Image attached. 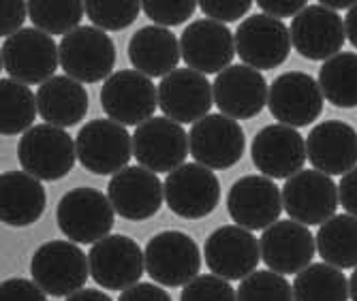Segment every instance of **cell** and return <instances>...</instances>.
Instances as JSON below:
<instances>
[{"label": "cell", "instance_id": "obj_1", "mask_svg": "<svg viewBox=\"0 0 357 301\" xmlns=\"http://www.w3.org/2000/svg\"><path fill=\"white\" fill-rule=\"evenodd\" d=\"M58 229L73 244H96L105 240L114 224L116 210L101 190L79 186L64 192L56 208Z\"/></svg>", "mask_w": 357, "mask_h": 301}, {"label": "cell", "instance_id": "obj_2", "mask_svg": "<svg viewBox=\"0 0 357 301\" xmlns=\"http://www.w3.org/2000/svg\"><path fill=\"white\" fill-rule=\"evenodd\" d=\"M77 158L73 137L64 128L52 124H35L17 144V160L22 169L43 182H58L69 176Z\"/></svg>", "mask_w": 357, "mask_h": 301}, {"label": "cell", "instance_id": "obj_3", "mask_svg": "<svg viewBox=\"0 0 357 301\" xmlns=\"http://www.w3.org/2000/svg\"><path fill=\"white\" fill-rule=\"evenodd\" d=\"M30 274L47 295L71 297L84 288L90 276V261L77 244L52 240L32 254Z\"/></svg>", "mask_w": 357, "mask_h": 301}, {"label": "cell", "instance_id": "obj_4", "mask_svg": "<svg viewBox=\"0 0 357 301\" xmlns=\"http://www.w3.org/2000/svg\"><path fill=\"white\" fill-rule=\"evenodd\" d=\"M58 49L64 73L79 84L107 82L114 75L116 43L101 28L79 26L71 35L62 37Z\"/></svg>", "mask_w": 357, "mask_h": 301}, {"label": "cell", "instance_id": "obj_5", "mask_svg": "<svg viewBox=\"0 0 357 301\" xmlns=\"http://www.w3.org/2000/svg\"><path fill=\"white\" fill-rule=\"evenodd\" d=\"M77 160L94 176H116L128 167L133 156V137L126 126L101 118L82 126L75 139Z\"/></svg>", "mask_w": 357, "mask_h": 301}, {"label": "cell", "instance_id": "obj_6", "mask_svg": "<svg viewBox=\"0 0 357 301\" xmlns=\"http://www.w3.org/2000/svg\"><path fill=\"white\" fill-rule=\"evenodd\" d=\"M146 272L156 282L169 288L186 286L199 276L202 250L182 231H163L146 246Z\"/></svg>", "mask_w": 357, "mask_h": 301}, {"label": "cell", "instance_id": "obj_7", "mask_svg": "<svg viewBox=\"0 0 357 301\" xmlns=\"http://www.w3.org/2000/svg\"><path fill=\"white\" fill-rule=\"evenodd\" d=\"M0 58H3V69L11 79L26 86H41L54 77L60 64V49L45 32L24 28L17 35L5 39Z\"/></svg>", "mask_w": 357, "mask_h": 301}, {"label": "cell", "instance_id": "obj_8", "mask_svg": "<svg viewBox=\"0 0 357 301\" xmlns=\"http://www.w3.org/2000/svg\"><path fill=\"white\" fill-rule=\"evenodd\" d=\"M101 107L122 126H142L158 107V88L135 69L116 71L101 88Z\"/></svg>", "mask_w": 357, "mask_h": 301}, {"label": "cell", "instance_id": "obj_9", "mask_svg": "<svg viewBox=\"0 0 357 301\" xmlns=\"http://www.w3.org/2000/svg\"><path fill=\"white\" fill-rule=\"evenodd\" d=\"M282 206L287 216L306 226L326 224L336 216L340 206L338 186L332 176L317 169H304L282 188Z\"/></svg>", "mask_w": 357, "mask_h": 301}, {"label": "cell", "instance_id": "obj_10", "mask_svg": "<svg viewBox=\"0 0 357 301\" xmlns=\"http://www.w3.org/2000/svg\"><path fill=\"white\" fill-rule=\"evenodd\" d=\"M220 201V182L212 169L199 162H184L165 180V203L184 220L210 216Z\"/></svg>", "mask_w": 357, "mask_h": 301}, {"label": "cell", "instance_id": "obj_11", "mask_svg": "<svg viewBox=\"0 0 357 301\" xmlns=\"http://www.w3.org/2000/svg\"><path fill=\"white\" fill-rule=\"evenodd\" d=\"M188 141L195 162L212 171L231 169L240 162L246 148L242 126L222 114H210L195 122L188 130Z\"/></svg>", "mask_w": 357, "mask_h": 301}, {"label": "cell", "instance_id": "obj_12", "mask_svg": "<svg viewBox=\"0 0 357 301\" xmlns=\"http://www.w3.org/2000/svg\"><path fill=\"white\" fill-rule=\"evenodd\" d=\"M204 258L210 272L225 280H244L255 274L261 261V244L252 233L238 224H222L204 244Z\"/></svg>", "mask_w": 357, "mask_h": 301}, {"label": "cell", "instance_id": "obj_13", "mask_svg": "<svg viewBox=\"0 0 357 301\" xmlns=\"http://www.w3.org/2000/svg\"><path fill=\"white\" fill-rule=\"evenodd\" d=\"M291 30L280 20L255 13L240 22L236 30V49L240 60L257 71H272L291 52Z\"/></svg>", "mask_w": 357, "mask_h": 301}, {"label": "cell", "instance_id": "obj_14", "mask_svg": "<svg viewBox=\"0 0 357 301\" xmlns=\"http://www.w3.org/2000/svg\"><path fill=\"white\" fill-rule=\"evenodd\" d=\"M190 154V141L182 124L160 116L144 122L133 132L135 160L154 173H172Z\"/></svg>", "mask_w": 357, "mask_h": 301}, {"label": "cell", "instance_id": "obj_15", "mask_svg": "<svg viewBox=\"0 0 357 301\" xmlns=\"http://www.w3.org/2000/svg\"><path fill=\"white\" fill-rule=\"evenodd\" d=\"M90 276L105 291H126L139 282L146 270V254L139 244L126 236H107L90 252Z\"/></svg>", "mask_w": 357, "mask_h": 301}, {"label": "cell", "instance_id": "obj_16", "mask_svg": "<svg viewBox=\"0 0 357 301\" xmlns=\"http://www.w3.org/2000/svg\"><path fill=\"white\" fill-rule=\"evenodd\" d=\"M252 162L270 180H291L304 171L308 158L306 139L300 130L284 124H268L257 132L250 146Z\"/></svg>", "mask_w": 357, "mask_h": 301}, {"label": "cell", "instance_id": "obj_17", "mask_svg": "<svg viewBox=\"0 0 357 301\" xmlns=\"http://www.w3.org/2000/svg\"><path fill=\"white\" fill-rule=\"evenodd\" d=\"M323 98L319 79L304 71H287L272 82L268 107L278 124L302 128L323 114Z\"/></svg>", "mask_w": 357, "mask_h": 301}, {"label": "cell", "instance_id": "obj_18", "mask_svg": "<svg viewBox=\"0 0 357 301\" xmlns=\"http://www.w3.org/2000/svg\"><path fill=\"white\" fill-rule=\"evenodd\" d=\"M182 60L188 64V69L197 71L202 75L222 73L229 69L236 49V35L220 22L214 20H197L190 22L182 37H180Z\"/></svg>", "mask_w": 357, "mask_h": 301}, {"label": "cell", "instance_id": "obj_19", "mask_svg": "<svg viewBox=\"0 0 357 301\" xmlns=\"http://www.w3.org/2000/svg\"><path fill=\"white\" fill-rule=\"evenodd\" d=\"M282 192L266 176H244L227 194V212L238 226L266 231L282 214Z\"/></svg>", "mask_w": 357, "mask_h": 301}, {"label": "cell", "instance_id": "obj_20", "mask_svg": "<svg viewBox=\"0 0 357 301\" xmlns=\"http://www.w3.org/2000/svg\"><path fill=\"white\" fill-rule=\"evenodd\" d=\"M289 30L291 43L298 54L314 62H328L338 56L347 39L344 20L319 3L308 5L298 17H294Z\"/></svg>", "mask_w": 357, "mask_h": 301}, {"label": "cell", "instance_id": "obj_21", "mask_svg": "<svg viewBox=\"0 0 357 301\" xmlns=\"http://www.w3.org/2000/svg\"><path fill=\"white\" fill-rule=\"evenodd\" d=\"M270 86L261 71L246 64H231L214 79V103L231 120H252L264 111Z\"/></svg>", "mask_w": 357, "mask_h": 301}, {"label": "cell", "instance_id": "obj_22", "mask_svg": "<svg viewBox=\"0 0 357 301\" xmlns=\"http://www.w3.org/2000/svg\"><path fill=\"white\" fill-rule=\"evenodd\" d=\"M214 86L192 69H176L158 84V107L178 124H195L210 116Z\"/></svg>", "mask_w": 357, "mask_h": 301}, {"label": "cell", "instance_id": "obj_23", "mask_svg": "<svg viewBox=\"0 0 357 301\" xmlns=\"http://www.w3.org/2000/svg\"><path fill=\"white\" fill-rule=\"evenodd\" d=\"M107 196L118 216L142 222L156 216L163 206L165 184L154 171H148L142 164L126 167L120 173L112 176V182L107 184Z\"/></svg>", "mask_w": 357, "mask_h": 301}, {"label": "cell", "instance_id": "obj_24", "mask_svg": "<svg viewBox=\"0 0 357 301\" xmlns=\"http://www.w3.org/2000/svg\"><path fill=\"white\" fill-rule=\"evenodd\" d=\"M261 258L266 267L282 276H298L308 265L317 252V240L306 224L296 220H278L264 231L261 240Z\"/></svg>", "mask_w": 357, "mask_h": 301}, {"label": "cell", "instance_id": "obj_25", "mask_svg": "<svg viewBox=\"0 0 357 301\" xmlns=\"http://www.w3.org/2000/svg\"><path fill=\"white\" fill-rule=\"evenodd\" d=\"M306 152L317 171L347 176L357 167V130L344 120H326L308 132Z\"/></svg>", "mask_w": 357, "mask_h": 301}, {"label": "cell", "instance_id": "obj_26", "mask_svg": "<svg viewBox=\"0 0 357 301\" xmlns=\"http://www.w3.org/2000/svg\"><path fill=\"white\" fill-rule=\"evenodd\" d=\"M128 60L135 71L148 77H167L178 69L182 56L180 41L169 28L163 26H144L128 41Z\"/></svg>", "mask_w": 357, "mask_h": 301}, {"label": "cell", "instance_id": "obj_27", "mask_svg": "<svg viewBox=\"0 0 357 301\" xmlns=\"http://www.w3.org/2000/svg\"><path fill=\"white\" fill-rule=\"evenodd\" d=\"M47 208V192L41 180L26 171L0 176V220L9 226L35 224Z\"/></svg>", "mask_w": 357, "mask_h": 301}, {"label": "cell", "instance_id": "obj_28", "mask_svg": "<svg viewBox=\"0 0 357 301\" xmlns=\"http://www.w3.org/2000/svg\"><path fill=\"white\" fill-rule=\"evenodd\" d=\"M39 116L45 124L69 128L82 122L88 114V92L69 75H54L37 90Z\"/></svg>", "mask_w": 357, "mask_h": 301}, {"label": "cell", "instance_id": "obj_29", "mask_svg": "<svg viewBox=\"0 0 357 301\" xmlns=\"http://www.w3.org/2000/svg\"><path fill=\"white\" fill-rule=\"evenodd\" d=\"M317 252L338 270L357 267V218L342 214L321 224L317 231Z\"/></svg>", "mask_w": 357, "mask_h": 301}, {"label": "cell", "instance_id": "obj_30", "mask_svg": "<svg viewBox=\"0 0 357 301\" xmlns=\"http://www.w3.org/2000/svg\"><path fill=\"white\" fill-rule=\"evenodd\" d=\"M37 116V94H32L26 84H20L11 77L0 79V132L5 137L30 130L35 126Z\"/></svg>", "mask_w": 357, "mask_h": 301}, {"label": "cell", "instance_id": "obj_31", "mask_svg": "<svg viewBox=\"0 0 357 301\" xmlns=\"http://www.w3.org/2000/svg\"><path fill=\"white\" fill-rule=\"evenodd\" d=\"M296 301H349V278L328 263H312L296 276Z\"/></svg>", "mask_w": 357, "mask_h": 301}, {"label": "cell", "instance_id": "obj_32", "mask_svg": "<svg viewBox=\"0 0 357 301\" xmlns=\"http://www.w3.org/2000/svg\"><path fill=\"white\" fill-rule=\"evenodd\" d=\"M321 92L334 107H357V54L340 52L332 60L323 62L319 71Z\"/></svg>", "mask_w": 357, "mask_h": 301}, {"label": "cell", "instance_id": "obj_33", "mask_svg": "<svg viewBox=\"0 0 357 301\" xmlns=\"http://www.w3.org/2000/svg\"><path fill=\"white\" fill-rule=\"evenodd\" d=\"M86 15V5L79 0H30L28 17L45 35H71Z\"/></svg>", "mask_w": 357, "mask_h": 301}, {"label": "cell", "instance_id": "obj_34", "mask_svg": "<svg viewBox=\"0 0 357 301\" xmlns=\"http://www.w3.org/2000/svg\"><path fill=\"white\" fill-rule=\"evenodd\" d=\"M86 15L92 22V26L101 30H124L131 26L139 13H142V3L135 0H86Z\"/></svg>", "mask_w": 357, "mask_h": 301}, {"label": "cell", "instance_id": "obj_35", "mask_svg": "<svg viewBox=\"0 0 357 301\" xmlns=\"http://www.w3.org/2000/svg\"><path fill=\"white\" fill-rule=\"evenodd\" d=\"M238 301H296L294 284L272 270L255 272L238 286Z\"/></svg>", "mask_w": 357, "mask_h": 301}, {"label": "cell", "instance_id": "obj_36", "mask_svg": "<svg viewBox=\"0 0 357 301\" xmlns=\"http://www.w3.org/2000/svg\"><path fill=\"white\" fill-rule=\"evenodd\" d=\"M180 301H238V291L216 274L197 276L182 288Z\"/></svg>", "mask_w": 357, "mask_h": 301}, {"label": "cell", "instance_id": "obj_37", "mask_svg": "<svg viewBox=\"0 0 357 301\" xmlns=\"http://www.w3.org/2000/svg\"><path fill=\"white\" fill-rule=\"evenodd\" d=\"M197 9L192 0H144L142 11L154 22V26H180Z\"/></svg>", "mask_w": 357, "mask_h": 301}, {"label": "cell", "instance_id": "obj_38", "mask_svg": "<svg viewBox=\"0 0 357 301\" xmlns=\"http://www.w3.org/2000/svg\"><path fill=\"white\" fill-rule=\"evenodd\" d=\"M199 9L208 15V20L227 24L244 17L252 9V3L250 0H202Z\"/></svg>", "mask_w": 357, "mask_h": 301}, {"label": "cell", "instance_id": "obj_39", "mask_svg": "<svg viewBox=\"0 0 357 301\" xmlns=\"http://www.w3.org/2000/svg\"><path fill=\"white\" fill-rule=\"evenodd\" d=\"M47 293L26 278H9L0 284V301H47Z\"/></svg>", "mask_w": 357, "mask_h": 301}, {"label": "cell", "instance_id": "obj_40", "mask_svg": "<svg viewBox=\"0 0 357 301\" xmlns=\"http://www.w3.org/2000/svg\"><path fill=\"white\" fill-rule=\"evenodd\" d=\"M28 3L22 0H3L0 3V35L5 39L17 35L20 30H24V20H26Z\"/></svg>", "mask_w": 357, "mask_h": 301}, {"label": "cell", "instance_id": "obj_41", "mask_svg": "<svg viewBox=\"0 0 357 301\" xmlns=\"http://www.w3.org/2000/svg\"><path fill=\"white\" fill-rule=\"evenodd\" d=\"M257 7L266 15L282 22L284 17H298L308 7V3L306 0H257Z\"/></svg>", "mask_w": 357, "mask_h": 301}, {"label": "cell", "instance_id": "obj_42", "mask_svg": "<svg viewBox=\"0 0 357 301\" xmlns=\"http://www.w3.org/2000/svg\"><path fill=\"white\" fill-rule=\"evenodd\" d=\"M118 301H172V297L163 286L137 282L131 288L122 291Z\"/></svg>", "mask_w": 357, "mask_h": 301}, {"label": "cell", "instance_id": "obj_43", "mask_svg": "<svg viewBox=\"0 0 357 301\" xmlns=\"http://www.w3.org/2000/svg\"><path fill=\"white\" fill-rule=\"evenodd\" d=\"M338 194H340V206L347 210V214L357 218V167L347 176H342L338 184Z\"/></svg>", "mask_w": 357, "mask_h": 301}, {"label": "cell", "instance_id": "obj_44", "mask_svg": "<svg viewBox=\"0 0 357 301\" xmlns=\"http://www.w3.org/2000/svg\"><path fill=\"white\" fill-rule=\"evenodd\" d=\"M67 301H114L107 293L96 291V288H82L75 295L67 297Z\"/></svg>", "mask_w": 357, "mask_h": 301}, {"label": "cell", "instance_id": "obj_45", "mask_svg": "<svg viewBox=\"0 0 357 301\" xmlns=\"http://www.w3.org/2000/svg\"><path fill=\"white\" fill-rule=\"evenodd\" d=\"M344 28H347V39L351 41V45L357 49V3L351 11H347L344 17Z\"/></svg>", "mask_w": 357, "mask_h": 301}, {"label": "cell", "instance_id": "obj_46", "mask_svg": "<svg viewBox=\"0 0 357 301\" xmlns=\"http://www.w3.org/2000/svg\"><path fill=\"white\" fill-rule=\"evenodd\" d=\"M317 3L323 5V7H328L330 11H342V9L351 11L355 7L353 0H317Z\"/></svg>", "mask_w": 357, "mask_h": 301}, {"label": "cell", "instance_id": "obj_47", "mask_svg": "<svg viewBox=\"0 0 357 301\" xmlns=\"http://www.w3.org/2000/svg\"><path fill=\"white\" fill-rule=\"evenodd\" d=\"M349 293H351V301H357V267L349 278Z\"/></svg>", "mask_w": 357, "mask_h": 301}]
</instances>
